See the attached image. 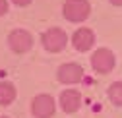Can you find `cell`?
<instances>
[{
    "label": "cell",
    "instance_id": "cell-3",
    "mask_svg": "<svg viewBox=\"0 0 122 118\" xmlns=\"http://www.w3.org/2000/svg\"><path fill=\"white\" fill-rule=\"evenodd\" d=\"M8 45L12 47V50H16V52H25V50L31 49L33 39H31V35H29L27 31H23V29H16V31L10 33Z\"/></svg>",
    "mask_w": 122,
    "mask_h": 118
},
{
    "label": "cell",
    "instance_id": "cell-6",
    "mask_svg": "<svg viewBox=\"0 0 122 118\" xmlns=\"http://www.w3.org/2000/svg\"><path fill=\"white\" fill-rule=\"evenodd\" d=\"M83 78V70L78 64H64L58 70V79L62 83H78Z\"/></svg>",
    "mask_w": 122,
    "mask_h": 118
},
{
    "label": "cell",
    "instance_id": "cell-10",
    "mask_svg": "<svg viewBox=\"0 0 122 118\" xmlns=\"http://www.w3.org/2000/svg\"><path fill=\"white\" fill-rule=\"evenodd\" d=\"M109 97H111V101L114 103V105L122 107V83L120 81L118 83H112L109 87Z\"/></svg>",
    "mask_w": 122,
    "mask_h": 118
},
{
    "label": "cell",
    "instance_id": "cell-4",
    "mask_svg": "<svg viewBox=\"0 0 122 118\" xmlns=\"http://www.w3.org/2000/svg\"><path fill=\"white\" fill-rule=\"evenodd\" d=\"M91 64H93L95 72H101V74H107L114 68V54L107 49H99L93 58H91Z\"/></svg>",
    "mask_w": 122,
    "mask_h": 118
},
{
    "label": "cell",
    "instance_id": "cell-2",
    "mask_svg": "<svg viewBox=\"0 0 122 118\" xmlns=\"http://www.w3.org/2000/svg\"><path fill=\"white\" fill-rule=\"evenodd\" d=\"M66 41H68L66 33L62 31V29H58V27L49 29V31L43 35V45H45V49L51 50V52H58V50H62L64 45H66Z\"/></svg>",
    "mask_w": 122,
    "mask_h": 118
},
{
    "label": "cell",
    "instance_id": "cell-13",
    "mask_svg": "<svg viewBox=\"0 0 122 118\" xmlns=\"http://www.w3.org/2000/svg\"><path fill=\"white\" fill-rule=\"evenodd\" d=\"M112 4H116V6H122V0H111Z\"/></svg>",
    "mask_w": 122,
    "mask_h": 118
},
{
    "label": "cell",
    "instance_id": "cell-14",
    "mask_svg": "<svg viewBox=\"0 0 122 118\" xmlns=\"http://www.w3.org/2000/svg\"><path fill=\"white\" fill-rule=\"evenodd\" d=\"M2 118H4V116H2Z\"/></svg>",
    "mask_w": 122,
    "mask_h": 118
},
{
    "label": "cell",
    "instance_id": "cell-12",
    "mask_svg": "<svg viewBox=\"0 0 122 118\" xmlns=\"http://www.w3.org/2000/svg\"><path fill=\"white\" fill-rule=\"evenodd\" d=\"M31 0H14V4H18V6H27Z\"/></svg>",
    "mask_w": 122,
    "mask_h": 118
},
{
    "label": "cell",
    "instance_id": "cell-9",
    "mask_svg": "<svg viewBox=\"0 0 122 118\" xmlns=\"http://www.w3.org/2000/svg\"><path fill=\"white\" fill-rule=\"evenodd\" d=\"M16 99V89L8 81H0V105H10Z\"/></svg>",
    "mask_w": 122,
    "mask_h": 118
},
{
    "label": "cell",
    "instance_id": "cell-7",
    "mask_svg": "<svg viewBox=\"0 0 122 118\" xmlns=\"http://www.w3.org/2000/svg\"><path fill=\"white\" fill-rule=\"evenodd\" d=\"M93 33L89 31V29H78V31L74 33V37H72V43H74V47L78 49V50H89L91 49V45H93Z\"/></svg>",
    "mask_w": 122,
    "mask_h": 118
},
{
    "label": "cell",
    "instance_id": "cell-8",
    "mask_svg": "<svg viewBox=\"0 0 122 118\" xmlns=\"http://www.w3.org/2000/svg\"><path fill=\"white\" fill-rule=\"evenodd\" d=\"M80 103H81V97L78 91H64L60 97V105L66 112H76L80 108Z\"/></svg>",
    "mask_w": 122,
    "mask_h": 118
},
{
    "label": "cell",
    "instance_id": "cell-5",
    "mask_svg": "<svg viewBox=\"0 0 122 118\" xmlns=\"http://www.w3.org/2000/svg\"><path fill=\"white\" fill-rule=\"evenodd\" d=\"M31 108H33V114L37 118H51L54 114V101L49 95H39L33 99Z\"/></svg>",
    "mask_w": 122,
    "mask_h": 118
},
{
    "label": "cell",
    "instance_id": "cell-11",
    "mask_svg": "<svg viewBox=\"0 0 122 118\" xmlns=\"http://www.w3.org/2000/svg\"><path fill=\"white\" fill-rule=\"evenodd\" d=\"M6 10H8V2H6V0H0V16L6 14Z\"/></svg>",
    "mask_w": 122,
    "mask_h": 118
},
{
    "label": "cell",
    "instance_id": "cell-1",
    "mask_svg": "<svg viewBox=\"0 0 122 118\" xmlns=\"http://www.w3.org/2000/svg\"><path fill=\"white\" fill-rule=\"evenodd\" d=\"M89 10L87 0H68L64 4V16L70 21H83L89 16Z\"/></svg>",
    "mask_w": 122,
    "mask_h": 118
}]
</instances>
